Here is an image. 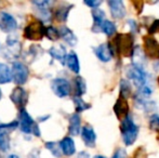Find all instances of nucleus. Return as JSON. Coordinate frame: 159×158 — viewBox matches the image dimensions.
Masks as SVG:
<instances>
[{
	"instance_id": "4be33fe9",
	"label": "nucleus",
	"mask_w": 159,
	"mask_h": 158,
	"mask_svg": "<svg viewBox=\"0 0 159 158\" xmlns=\"http://www.w3.org/2000/svg\"><path fill=\"white\" fill-rule=\"evenodd\" d=\"M81 118L79 114H73L69 118L68 131L71 135H78L81 131Z\"/></svg>"
},
{
	"instance_id": "5701e85b",
	"label": "nucleus",
	"mask_w": 159,
	"mask_h": 158,
	"mask_svg": "<svg viewBox=\"0 0 159 158\" xmlns=\"http://www.w3.org/2000/svg\"><path fill=\"white\" fill-rule=\"evenodd\" d=\"M134 99H135V105H136V107H138V108L145 111V112L154 113V114H155V111H156V108H157L155 102L148 101V100L141 99V97H134Z\"/></svg>"
},
{
	"instance_id": "20e7f679",
	"label": "nucleus",
	"mask_w": 159,
	"mask_h": 158,
	"mask_svg": "<svg viewBox=\"0 0 159 158\" xmlns=\"http://www.w3.org/2000/svg\"><path fill=\"white\" fill-rule=\"evenodd\" d=\"M44 33H46V26L40 20H34L24 28V37L34 41L41 40L44 37Z\"/></svg>"
},
{
	"instance_id": "a19ab883",
	"label": "nucleus",
	"mask_w": 159,
	"mask_h": 158,
	"mask_svg": "<svg viewBox=\"0 0 159 158\" xmlns=\"http://www.w3.org/2000/svg\"><path fill=\"white\" fill-rule=\"evenodd\" d=\"M77 158H90V155H89V153H87V152H80L79 154H78Z\"/></svg>"
},
{
	"instance_id": "7c9ffc66",
	"label": "nucleus",
	"mask_w": 159,
	"mask_h": 158,
	"mask_svg": "<svg viewBox=\"0 0 159 158\" xmlns=\"http://www.w3.org/2000/svg\"><path fill=\"white\" fill-rule=\"evenodd\" d=\"M44 36L48 39L52 40V41H57V40L60 38V32L54 26H47Z\"/></svg>"
},
{
	"instance_id": "1a4fd4ad",
	"label": "nucleus",
	"mask_w": 159,
	"mask_h": 158,
	"mask_svg": "<svg viewBox=\"0 0 159 158\" xmlns=\"http://www.w3.org/2000/svg\"><path fill=\"white\" fill-rule=\"evenodd\" d=\"M10 100L17 107H20V110L21 108H25L28 101V94L24 88H22V87H15L10 94Z\"/></svg>"
},
{
	"instance_id": "c9c22d12",
	"label": "nucleus",
	"mask_w": 159,
	"mask_h": 158,
	"mask_svg": "<svg viewBox=\"0 0 159 158\" xmlns=\"http://www.w3.org/2000/svg\"><path fill=\"white\" fill-rule=\"evenodd\" d=\"M148 33H149V35L159 33V20H155V21L153 22V24H152L148 29Z\"/></svg>"
},
{
	"instance_id": "9d476101",
	"label": "nucleus",
	"mask_w": 159,
	"mask_h": 158,
	"mask_svg": "<svg viewBox=\"0 0 159 158\" xmlns=\"http://www.w3.org/2000/svg\"><path fill=\"white\" fill-rule=\"evenodd\" d=\"M36 124V122L34 121V119L30 117V115L28 114V112L25 108H21L19 114V126L22 132L24 133H32L34 126Z\"/></svg>"
},
{
	"instance_id": "72a5a7b5",
	"label": "nucleus",
	"mask_w": 159,
	"mask_h": 158,
	"mask_svg": "<svg viewBox=\"0 0 159 158\" xmlns=\"http://www.w3.org/2000/svg\"><path fill=\"white\" fill-rule=\"evenodd\" d=\"M149 124H151V128L154 130H159V115L158 114H153L149 119Z\"/></svg>"
},
{
	"instance_id": "39448f33",
	"label": "nucleus",
	"mask_w": 159,
	"mask_h": 158,
	"mask_svg": "<svg viewBox=\"0 0 159 158\" xmlns=\"http://www.w3.org/2000/svg\"><path fill=\"white\" fill-rule=\"evenodd\" d=\"M22 51V43L15 38H8L6 44L2 48L1 52L4 59L9 60V61L16 62V60L19 59L20 54Z\"/></svg>"
},
{
	"instance_id": "a878e982",
	"label": "nucleus",
	"mask_w": 159,
	"mask_h": 158,
	"mask_svg": "<svg viewBox=\"0 0 159 158\" xmlns=\"http://www.w3.org/2000/svg\"><path fill=\"white\" fill-rule=\"evenodd\" d=\"M12 81V74L11 70L7 64L0 63V84H8Z\"/></svg>"
},
{
	"instance_id": "dca6fc26",
	"label": "nucleus",
	"mask_w": 159,
	"mask_h": 158,
	"mask_svg": "<svg viewBox=\"0 0 159 158\" xmlns=\"http://www.w3.org/2000/svg\"><path fill=\"white\" fill-rule=\"evenodd\" d=\"M114 112H115L116 116L119 119H124L125 117H127L128 113H129V105H128V101L124 97H120L116 101V104L114 106Z\"/></svg>"
},
{
	"instance_id": "cd10ccee",
	"label": "nucleus",
	"mask_w": 159,
	"mask_h": 158,
	"mask_svg": "<svg viewBox=\"0 0 159 158\" xmlns=\"http://www.w3.org/2000/svg\"><path fill=\"white\" fill-rule=\"evenodd\" d=\"M132 93V87L128 80L122 79L120 81V97H124L127 100V97L129 95H131Z\"/></svg>"
},
{
	"instance_id": "e433bc0d",
	"label": "nucleus",
	"mask_w": 159,
	"mask_h": 158,
	"mask_svg": "<svg viewBox=\"0 0 159 158\" xmlns=\"http://www.w3.org/2000/svg\"><path fill=\"white\" fill-rule=\"evenodd\" d=\"M111 158H127V153L125 150L122 148H118L117 151L115 152V154L113 155Z\"/></svg>"
},
{
	"instance_id": "2f4dec72",
	"label": "nucleus",
	"mask_w": 159,
	"mask_h": 158,
	"mask_svg": "<svg viewBox=\"0 0 159 158\" xmlns=\"http://www.w3.org/2000/svg\"><path fill=\"white\" fill-rule=\"evenodd\" d=\"M9 148H10V137L6 131L0 132V151L7 152Z\"/></svg>"
},
{
	"instance_id": "bb28decb",
	"label": "nucleus",
	"mask_w": 159,
	"mask_h": 158,
	"mask_svg": "<svg viewBox=\"0 0 159 158\" xmlns=\"http://www.w3.org/2000/svg\"><path fill=\"white\" fill-rule=\"evenodd\" d=\"M101 32H103L107 36H113L116 33V24L109 20H105L101 25Z\"/></svg>"
},
{
	"instance_id": "0eeeda50",
	"label": "nucleus",
	"mask_w": 159,
	"mask_h": 158,
	"mask_svg": "<svg viewBox=\"0 0 159 158\" xmlns=\"http://www.w3.org/2000/svg\"><path fill=\"white\" fill-rule=\"evenodd\" d=\"M51 89L57 97H66L71 90L70 84L65 78H55L51 82Z\"/></svg>"
},
{
	"instance_id": "aec40b11",
	"label": "nucleus",
	"mask_w": 159,
	"mask_h": 158,
	"mask_svg": "<svg viewBox=\"0 0 159 158\" xmlns=\"http://www.w3.org/2000/svg\"><path fill=\"white\" fill-rule=\"evenodd\" d=\"M92 17H93V26H92V30L94 33L101 32V25L102 23L105 21V12L101 9L96 8L92 9Z\"/></svg>"
},
{
	"instance_id": "79ce46f5",
	"label": "nucleus",
	"mask_w": 159,
	"mask_h": 158,
	"mask_svg": "<svg viewBox=\"0 0 159 158\" xmlns=\"http://www.w3.org/2000/svg\"><path fill=\"white\" fill-rule=\"evenodd\" d=\"M4 158H20L17 155H15V154H10V155H7Z\"/></svg>"
},
{
	"instance_id": "37998d69",
	"label": "nucleus",
	"mask_w": 159,
	"mask_h": 158,
	"mask_svg": "<svg viewBox=\"0 0 159 158\" xmlns=\"http://www.w3.org/2000/svg\"><path fill=\"white\" fill-rule=\"evenodd\" d=\"M94 158H106V157H104V156H102V155H96V156Z\"/></svg>"
},
{
	"instance_id": "ea45409f",
	"label": "nucleus",
	"mask_w": 159,
	"mask_h": 158,
	"mask_svg": "<svg viewBox=\"0 0 159 158\" xmlns=\"http://www.w3.org/2000/svg\"><path fill=\"white\" fill-rule=\"evenodd\" d=\"M32 133H33L34 135H36V137H40V130H39V127H38L37 124H36L35 126H34Z\"/></svg>"
},
{
	"instance_id": "ddd939ff",
	"label": "nucleus",
	"mask_w": 159,
	"mask_h": 158,
	"mask_svg": "<svg viewBox=\"0 0 159 158\" xmlns=\"http://www.w3.org/2000/svg\"><path fill=\"white\" fill-rule=\"evenodd\" d=\"M94 53L96 57L103 63H107L111 61L114 54L113 49L109 43H101L100 46L94 48Z\"/></svg>"
},
{
	"instance_id": "f3484780",
	"label": "nucleus",
	"mask_w": 159,
	"mask_h": 158,
	"mask_svg": "<svg viewBox=\"0 0 159 158\" xmlns=\"http://www.w3.org/2000/svg\"><path fill=\"white\" fill-rule=\"evenodd\" d=\"M59 32H60V38L63 39L67 44H69V46H71V47L77 44V42H78L77 37L74 34L73 30L69 29L67 26H61Z\"/></svg>"
},
{
	"instance_id": "f257e3e1",
	"label": "nucleus",
	"mask_w": 159,
	"mask_h": 158,
	"mask_svg": "<svg viewBox=\"0 0 159 158\" xmlns=\"http://www.w3.org/2000/svg\"><path fill=\"white\" fill-rule=\"evenodd\" d=\"M134 38L131 34H118L109 43L113 52H117L122 56H131L134 50Z\"/></svg>"
},
{
	"instance_id": "a211bd4d",
	"label": "nucleus",
	"mask_w": 159,
	"mask_h": 158,
	"mask_svg": "<svg viewBox=\"0 0 159 158\" xmlns=\"http://www.w3.org/2000/svg\"><path fill=\"white\" fill-rule=\"evenodd\" d=\"M60 147H61L62 154H64L65 156H73L76 152L75 142L70 137H65L60 142Z\"/></svg>"
},
{
	"instance_id": "c03bdc74",
	"label": "nucleus",
	"mask_w": 159,
	"mask_h": 158,
	"mask_svg": "<svg viewBox=\"0 0 159 158\" xmlns=\"http://www.w3.org/2000/svg\"><path fill=\"white\" fill-rule=\"evenodd\" d=\"M1 97H2V91H1V89H0V100H1Z\"/></svg>"
},
{
	"instance_id": "9b49d317",
	"label": "nucleus",
	"mask_w": 159,
	"mask_h": 158,
	"mask_svg": "<svg viewBox=\"0 0 159 158\" xmlns=\"http://www.w3.org/2000/svg\"><path fill=\"white\" fill-rule=\"evenodd\" d=\"M17 28L16 20L10 13L2 11L0 13V29L4 33H12Z\"/></svg>"
},
{
	"instance_id": "6ab92c4d",
	"label": "nucleus",
	"mask_w": 159,
	"mask_h": 158,
	"mask_svg": "<svg viewBox=\"0 0 159 158\" xmlns=\"http://www.w3.org/2000/svg\"><path fill=\"white\" fill-rule=\"evenodd\" d=\"M65 64L67 65V67L75 74H78L80 72V63L78 55L76 54L74 51H70L69 53H67L66 59H65Z\"/></svg>"
},
{
	"instance_id": "393cba45",
	"label": "nucleus",
	"mask_w": 159,
	"mask_h": 158,
	"mask_svg": "<svg viewBox=\"0 0 159 158\" xmlns=\"http://www.w3.org/2000/svg\"><path fill=\"white\" fill-rule=\"evenodd\" d=\"M74 90H75V97H81L87 91L86 81L82 77L78 76L74 79Z\"/></svg>"
},
{
	"instance_id": "58836bf2",
	"label": "nucleus",
	"mask_w": 159,
	"mask_h": 158,
	"mask_svg": "<svg viewBox=\"0 0 159 158\" xmlns=\"http://www.w3.org/2000/svg\"><path fill=\"white\" fill-rule=\"evenodd\" d=\"M128 23L129 24H131V26H130V27H131V29H132V32H138L139 30V27H138V23H136L135 21H132V20H129V21H128Z\"/></svg>"
},
{
	"instance_id": "b1692460",
	"label": "nucleus",
	"mask_w": 159,
	"mask_h": 158,
	"mask_svg": "<svg viewBox=\"0 0 159 158\" xmlns=\"http://www.w3.org/2000/svg\"><path fill=\"white\" fill-rule=\"evenodd\" d=\"M71 8H73V4H63V6L59 7L54 13L55 20L59 22H66L67 17H68V13L71 10Z\"/></svg>"
},
{
	"instance_id": "473e14b6",
	"label": "nucleus",
	"mask_w": 159,
	"mask_h": 158,
	"mask_svg": "<svg viewBox=\"0 0 159 158\" xmlns=\"http://www.w3.org/2000/svg\"><path fill=\"white\" fill-rule=\"evenodd\" d=\"M152 93H153V89H152L151 87L146 84H144V86L140 87V88L138 89V95H136V97H141V99L147 100L149 97H151Z\"/></svg>"
},
{
	"instance_id": "4c0bfd02",
	"label": "nucleus",
	"mask_w": 159,
	"mask_h": 158,
	"mask_svg": "<svg viewBox=\"0 0 159 158\" xmlns=\"http://www.w3.org/2000/svg\"><path fill=\"white\" fill-rule=\"evenodd\" d=\"M102 0H98V1H84V4H87L88 7H90V8H92V9H96V8H98V7L102 4Z\"/></svg>"
},
{
	"instance_id": "423d86ee",
	"label": "nucleus",
	"mask_w": 159,
	"mask_h": 158,
	"mask_svg": "<svg viewBox=\"0 0 159 158\" xmlns=\"http://www.w3.org/2000/svg\"><path fill=\"white\" fill-rule=\"evenodd\" d=\"M11 74H12V80L17 84V86H22V84H26L30 77V70L28 67L22 62H14L11 68Z\"/></svg>"
},
{
	"instance_id": "412c9836",
	"label": "nucleus",
	"mask_w": 159,
	"mask_h": 158,
	"mask_svg": "<svg viewBox=\"0 0 159 158\" xmlns=\"http://www.w3.org/2000/svg\"><path fill=\"white\" fill-rule=\"evenodd\" d=\"M49 54L55 60H59L62 64H65V59H66V49L63 44H57V46H53L52 48L49 50Z\"/></svg>"
},
{
	"instance_id": "7ed1b4c3",
	"label": "nucleus",
	"mask_w": 159,
	"mask_h": 158,
	"mask_svg": "<svg viewBox=\"0 0 159 158\" xmlns=\"http://www.w3.org/2000/svg\"><path fill=\"white\" fill-rule=\"evenodd\" d=\"M126 76L130 79L138 88L146 84L147 82V74L145 72L144 67L135 65V64H130L126 67Z\"/></svg>"
},
{
	"instance_id": "2eb2a0df",
	"label": "nucleus",
	"mask_w": 159,
	"mask_h": 158,
	"mask_svg": "<svg viewBox=\"0 0 159 158\" xmlns=\"http://www.w3.org/2000/svg\"><path fill=\"white\" fill-rule=\"evenodd\" d=\"M81 138L82 141L84 142L88 147H95V143H96V134L93 130V128L89 124L84 126V128L81 129Z\"/></svg>"
},
{
	"instance_id": "6e6552de",
	"label": "nucleus",
	"mask_w": 159,
	"mask_h": 158,
	"mask_svg": "<svg viewBox=\"0 0 159 158\" xmlns=\"http://www.w3.org/2000/svg\"><path fill=\"white\" fill-rule=\"evenodd\" d=\"M143 41H144L143 44L144 54L152 59H159V43L157 40L152 36H146L143 38Z\"/></svg>"
},
{
	"instance_id": "f03ea898",
	"label": "nucleus",
	"mask_w": 159,
	"mask_h": 158,
	"mask_svg": "<svg viewBox=\"0 0 159 158\" xmlns=\"http://www.w3.org/2000/svg\"><path fill=\"white\" fill-rule=\"evenodd\" d=\"M120 132H121L122 141L127 146H130L135 142L139 134V126L134 122L132 116L128 115L121 120L120 124Z\"/></svg>"
},
{
	"instance_id": "c85d7f7f",
	"label": "nucleus",
	"mask_w": 159,
	"mask_h": 158,
	"mask_svg": "<svg viewBox=\"0 0 159 158\" xmlns=\"http://www.w3.org/2000/svg\"><path fill=\"white\" fill-rule=\"evenodd\" d=\"M46 147L47 150H49L51 152V154L57 158H61L62 157V151L60 147V143L57 142H47L46 143Z\"/></svg>"
},
{
	"instance_id": "c756f323",
	"label": "nucleus",
	"mask_w": 159,
	"mask_h": 158,
	"mask_svg": "<svg viewBox=\"0 0 159 158\" xmlns=\"http://www.w3.org/2000/svg\"><path fill=\"white\" fill-rule=\"evenodd\" d=\"M74 104H75V108H76V114H79L81 112L89 110L91 107L90 104H88L87 102H84L81 97H74L73 99Z\"/></svg>"
},
{
	"instance_id": "4468645a",
	"label": "nucleus",
	"mask_w": 159,
	"mask_h": 158,
	"mask_svg": "<svg viewBox=\"0 0 159 158\" xmlns=\"http://www.w3.org/2000/svg\"><path fill=\"white\" fill-rule=\"evenodd\" d=\"M107 3L111 9V16L114 19L121 20L126 16V8H125V4L121 0H109Z\"/></svg>"
},
{
	"instance_id": "f704fd0d",
	"label": "nucleus",
	"mask_w": 159,
	"mask_h": 158,
	"mask_svg": "<svg viewBox=\"0 0 159 158\" xmlns=\"http://www.w3.org/2000/svg\"><path fill=\"white\" fill-rule=\"evenodd\" d=\"M19 127V121L13 120L9 124H0V129H6V130H15Z\"/></svg>"
},
{
	"instance_id": "a18cd8bd",
	"label": "nucleus",
	"mask_w": 159,
	"mask_h": 158,
	"mask_svg": "<svg viewBox=\"0 0 159 158\" xmlns=\"http://www.w3.org/2000/svg\"><path fill=\"white\" fill-rule=\"evenodd\" d=\"M158 84H159V77H158Z\"/></svg>"
},
{
	"instance_id": "f8f14e48",
	"label": "nucleus",
	"mask_w": 159,
	"mask_h": 158,
	"mask_svg": "<svg viewBox=\"0 0 159 158\" xmlns=\"http://www.w3.org/2000/svg\"><path fill=\"white\" fill-rule=\"evenodd\" d=\"M33 4L36 6V8H37V11L39 12L42 23L51 21L52 14H51L50 6L52 4V2L48 1V0H42V1H33Z\"/></svg>"
}]
</instances>
